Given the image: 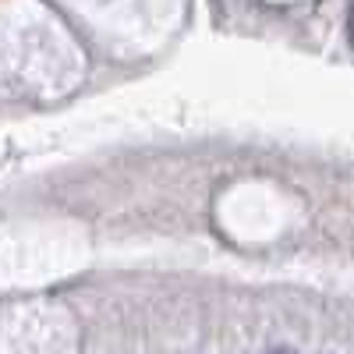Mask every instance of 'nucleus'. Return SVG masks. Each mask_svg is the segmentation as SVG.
<instances>
[{"instance_id":"1","label":"nucleus","mask_w":354,"mask_h":354,"mask_svg":"<svg viewBox=\"0 0 354 354\" xmlns=\"http://www.w3.org/2000/svg\"><path fill=\"white\" fill-rule=\"evenodd\" d=\"M266 354H294L290 347H273V351H266Z\"/></svg>"}]
</instances>
